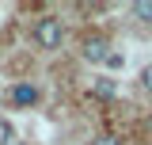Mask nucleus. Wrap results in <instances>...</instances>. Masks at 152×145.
Here are the masks:
<instances>
[{"mask_svg": "<svg viewBox=\"0 0 152 145\" xmlns=\"http://www.w3.org/2000/svg\"><path fill=\"white\" fill-rule=\"evenodd\" d=\"M61 38H65V27H61L57 16H42L34 23V46H38V50H57Z\"/></svg>", "mask_w": 152, "mask_h": 145, "instance_id": "f257e3e1", "label": "nucleus"}, {"mask_svg": "<svg viewBox=\"0 0 152 145\" xmlns=\"http://www.w3.org/2000/svg\"><path fill=\"white\" fill-rule=\"evenodd\" d=\"M80 57L91 61V65H103V61H110V42H107L103 35H88L84 46H80Z\"/></svg>", "mask_w": 152, "mask_h": 145, "instance_id": "f03ea898", "label": "nucleus"}, {"mask_svg": "<svg viewBox=\"0 0 152 145\" xmlns=\"http://www.w3.org/2000/svg\"><path fill=\"white\" fill-rule=\"evenodd\" d=\"M34 99H38V92L31 88V84H15V88H12V103H19V107H31Z\"/></svg>", "mask_w": 152, "mask_h": 145, "instance_id": "7ed1b4c3", "label": "nucleus"}, {"mask_svg": "<svg viewBox=\"0 0 152 145\" xmlns=\"http://www.w3.org/2000/svg\"><path fill=\"white\" fill-rule=\"evenodd\" d=\"M91 95H95V99H114V95H118V84H114V80H95Z\"/></svg>", "mask_w": 152, "mask_h": 145, "instance_id": "20e7f679", "label": "nucleus"}, {"mask_svg": "<svg viewBox=\"0 0 152 145\" xmlns=\"http://www.w3.org/2000/svg\"><path fill=\"white\" fill-rule=\"evenodd\" d=\"M133 16L137 19H152V0H137L133 4Z\"/></svg>", "mask_w": 152, "mask_h": 145, "instance_id": "39448f33", "label": "nucleus"}, {"mask_svg": "<svg viewBox=\"0 0 152 145\" xmlns=\"http://www.w3.org/2000/svg\"><path fill=\"white\" fill-rule=\"evenodd\" d=\"M15 141V134H12V122L8 118H0V145H12Z\"/></svg>", "mask_w": 152, "mask_h": 145, "instance_id": "423d86ee", "label": "nucleus"}, {"mask_svg": "<svg viewBox=\"0 0 152 145\" xmlns=\"http://www.w3.org/2000/svg\"><path fill=\"white\" fill-rule=\"evenodd\" d=\"M141 88L152 95V65H145V69H141Z\"/></svg>", "mask_w": 152, "mask_h": 145, "instance_id": "0eeeda50", "label": "nucleus"}, {"mask_svg": "<svg viewBox=\"0 0 152 145\" xmlns=\"http://www.w3.org/2000/svg\"><path fill=\"white\" fill-rule=\"evenodd\" d=\"M91 145H122V138H114V134H103V138H95Z\"/></svg>", "mask_w": 152, "mask_h": 145, "instance_id": "6e6552de", "label": "nucleus"}, {"mask_svg": "<svg viewBox=\"0 0 152 145\" xmlns=\"http://www.w3.org/2000/svg\"><path fill=\"white\" fill-rule=\"evenodd\" d=\"M12 145H27V141H12Z\"/></svg>", "mask_w": 152, "mask_h": 145, "instance_id": "1a4fd4ad", "label": "nucleus"}]
</instances>
